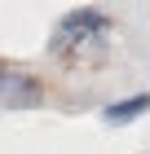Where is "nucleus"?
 <instances>
[{"instance_id":"nucleus-1","label":"nucleus","mask_w":150,"mask_h":154,"mask_svg":"<svg viewBox=\"0 0 150 154\" xmlns=\"http://www.w3.org/2000/svg\"><path fill=\"white\" fill-rule=\"evenodd\" d=\"M106 35H110V18L97 9H75L66 13L58 22V31H53V48L58 53H84V48H97L106 44Z\"/></svg>"},{"instance_id":"nucleus-2","label":"nucleus","mask_w":150,"mask_h":154,"mask_svg":"<svg viewBox=\"0 0 150 154\" xmlns=\"http://www.w3.org/2000/svg\"><path fill=\"white\" fill-rule=\"evenodd\" d=\"M27 106H40V84L22 71L0 66V110H27Z\"/></svg>"},{"instance_id":"nucleus-3","label":"nucleus","mask_w":150,"mask_h":154,"mask_svg":"<svg viewBox=\"0 0 150 154\" xmlns=\"http://www.w3.org/2000/svg\"><path fill=\"white\" fill-rule=\"evenodd\" d=\"M150 110V93H137V97H124V101H110V106L102 110L106 123H128V119H137Z\"/></svg>"}]
</instances>
